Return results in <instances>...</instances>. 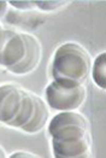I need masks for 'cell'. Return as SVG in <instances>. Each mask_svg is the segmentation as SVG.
I'll return each instance as SVG.
<instances>
[{"label":"cell","mask_w":106,"mask_h":158,"mask_svg":"<svg viewBox=\"0 0 106 158\" xmlns=\"http://www.w3.org/2000/svg\"><path fill=\"white\" fill-rule=\"evenodd\" d=\"M92 58L79 44L67 42L57 48L52 60V76L55 82L65 87L83 85L91 74Z\"/></svg>","instance_id":"3"},{"label":"cell","mask_w":106,"mask_h":158,"mask_svg":"<svg viewBox=\"0 0 106 158\" xmlns=\"http://www.w3.org/2000/svg\"><path fill=\"white\" fill-rule=\"evenodd\" d=\"M7 12V1L0 0V18Z\"/></svg>","instance_id":"13"},{"label":"cell","mask_w":106,"mask_h":158,"mask_svg":"<svg viewBox=\"0 0 106 158\" xmlns=\"http://www.w3.org/2000/svg\"><path fill=\"white\" fill-rule=\"evenodd\" d=\"M48 133L52 136L54 157H89L92 139L87 118L79 112L63 111L52 118Z\"/></svg>","instance_id":"1"},{"label":"cell","mask_w":106,"mask_h":158,"mask_svg":"<svg viewBox=\"0 0 106 158\" xmlns=\"http://www.w3.org/2000/svg\"><path fill=\"white\" fill-rule=\"evenodd\" d=\"M33 97H34V103H35L33 116H31L30 121L22 128V131L26 133H36L41 131L45 127V124L47 123L48 116H50L48 107L46 105V103L35 94H33Z\"/></svg>","instance_id":"7"},{"label":"cell","mask_w":106,"mask_h":158,"mask_svg":"<svg viewBox=\"0 0 106 158\" xmlns=\"http://www.w3.org/2000/svg\"><path fill=\"white\" fill-rule=\"evenodd\" d=\"M4 157H6V152H5V150L0 146V158H4Z\"/></svg>","instance_id":"14"},{"label":"cell","mask_w":106,"mask_h":158,"mask_svg":"<svg viewBox=\"0 0 106 158\" xmlns=\"http://www.w3.org/2000/svg\"><path fill=\"white\" fill-rule=\"evenodd\" d=\"M46 99L48 105L58 111H72L79 109L86 99V88L83 85L65 87L53 81L46 88Z\"/></svg>","instance_id":"4"},{"label":"cell","mask_w":106,"mask_h":158,"mask_svg":"<svg viewBox=\"0 0 106 158\" xmlns=\"http://www.w3.org/2000/svg\"><path fill=\"white\" fill-rule=\"evenodd\" d=\"M0 30H1V27H0Z\"/></svg>","instance_id":"15"},{"label":"cell","mask_w":106,"mask_h":158,"mask_svg":"<svg viewBox=\"0 0 106 158\" xmlns=\"http://www.w3.org/2000/svg\"><path fill=\"white\" fill-rule=\"evenodd\" d=\"M41 59V45L30 34L9 29L0 30V65L10 73L24 75L33 71Z\"/></svg>","instance_id":"2"},{"label":"cell","mask_w":106,"mask_h":158,"mask_svg":"<svg viewBox=\"0 0 106 158\" xmlns=\"http://www.w3.org/2000/svg\"><path fill=\"white\" fill-rule=\"evenodd\" d=\"M70 1H35L36 7L43 11H54L60 7H64Z\"/></svg>","instance_id":"10"},{"label":"cell","mask_w":106,"mask_h":158,"mask_svg":"<svg viewBox=\"0 0 106 158\" xmlns=\"http://www.w3.org/2000/svg\"><path fill=\"white\" fill-rule=\"evenodd\" d=\"M11 158H19V157H38L36 155H34V153H30V152H23V151H17V152H14L12 153Z\"/></svg>","instance_id":"12"},{"label":"cell","mask_w":106,"mask_h":158,"mask_svg":"<svg viewBox=\"0 0 106 158\" xmlns=\"http://www.w3.org/2000/svg\"><path fill=\"white\" fill-rule=\"evenodd\" d=\"M28 94L16 85L0 86V122L11 127L19 116Z\"/></svg>","instance_id":"5"},{"label":"cell","mask_w":106,"mask_h":158,"mask_svg":"<svg viewBox=\"0 0 106 158\" xmlns=\"http://www.w3.org/2000/svg\"><path fill=\"white\" fill-rule=\"evenodd\" d=\"M34 107H35V103H34V97H33V93H29L28 97H26V100L24 103V105L21 110V114L19 116L17 117V119L12 123L13 128H19L22 129L26 123L30 121L31 116H33V112H34Z\"/></svg>","instance_id":"9"},{"label":"cell","mask_w":106,"mask_h":158,"mask_svg":"<svg viewBox=\"0 0 106 158\" xmlns=\"http://www.w3.org/2000/svg\"><path fill=\"white\" fill-rule=\"evenodd\" d=\"M46 16L33 10L11 9L6 12V22L24 30H35L45 23Z\"/></svg>","instance_id":"6"},{"label":"cell","mask_w":106,"mask_h":158,"mask_svg":"<svg viewBox=\"0 0 106 158\" xmlns=\"http://www.w3.org/2000/svg\"><path fill=\"white\" fill-rule=\"evenodd\" d=\"M105 70H106V54L105 52L100 53L96 59L94 60L92 69V76L93 80L95 82L96 86H99L101 89L106 88V76H105Z\"/></svg>","instance_id":"8"},{"label":"cell","mask_w":106,"mask_h":158,"mask_svg":"<svg viewBox=\"0 0 106 158\" xmlns=\"http://www.w3.org/2000/svg\"><path fill=\"white\" fill-rule=\"evenodd\" d=\"M16 10H33L36 7L35 1H7Z\"/></svg>","instance_id":"11"}]
</instances>
